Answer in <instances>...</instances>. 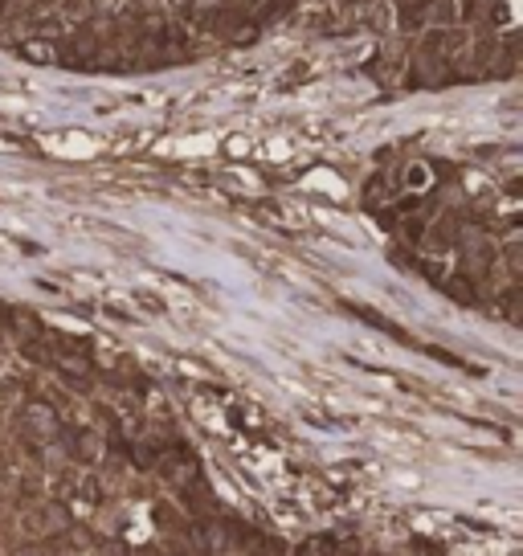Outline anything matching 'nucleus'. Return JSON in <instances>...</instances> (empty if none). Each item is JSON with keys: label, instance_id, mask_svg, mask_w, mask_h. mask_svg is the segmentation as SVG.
Instances as JSON below:
<instances>
[{"label": "nucleus", "instance_id": "obj_1", "mask_svg": "<svg viewBox=\"0 0 523 556\" xmlns=\"http://www.w3.org/2000/svg\"><path fill=\"white\" fill-rule=\"evenodd\" d=\"M25 425H29V434H33L37 442L62 438V421L53 414V405H45V401H29V405H25Z\"/></svg>", "mask_w": 523, "mask_h": 556}, {"label": "nucleus", "instance_id": "obj_2", "mask_svg": "<svg viewBox=\"0 0 523 556\" xmlns=\"http://www.w3.org/2000/svg\"><path fill=\"white\" fill-rule=\"evenodd\" d=\"M70 454H74L78 463H94V458L102 454L98 429H74V434H70Z\"/></svg>", "mask_w": 523, "mask_h": 556}, {"label": "nucleus", "instance_id": "obj_3", "mask_svg": "<svg viewBox=\"0 0 523 556\" xmlns=\"http://www.w3.org/2000/svg\"><path fill=\"white\" fill-rule=\"evenodd\" d=\"M42 515H45V519L37 523V532H42V536H57V532H66V528H70V515H66L62 503H49Z\"/></svg>", "mask_w": 523, "mask_h": 556}, {"label": "nucleus", "instance_id": "obj_4", "mask_svg": "<svg viewBox=\"0 0 523 556\" xmlns=\"http://www.w3.org/2000/svg\"><path fill=\"white\" fill-rule=\"evenodd\" d=\"M430 21V4H421V0H409L405 8H401V25L405 29H421Z\"/></svg>", "mask_w": 523, "mask_h": 556}, {"label": "nucleus", "instance_id": "obj_5", "mask_svg": "<svg viewBox=\"0 0 523 556\" xmlns=\"http://www.w3.org/2000/svg\"><path fill=\"white\" fill-rule=\"evenodd\" d=\"M446 290L458 299V303H475V290H470V278H450L446 282Z\"/></svg>", "mask_w": 523, "mask_h": 556}, {"label": "nucleus", "instance_id": "obj_6", "mask_svg": "<svg viewBox=\"0 0 523 556\" xmlns=\"http://www.w3.org/2000/svg\"><path fill=\"white\" fill-rule=\"evenodd\" d=\"M21 57H33V62H49V57H53V49L42 46V41H29V46H21Z\"/></svg>", "mask_w": 523, "mask_h": 556}, {"label": "nucleus", "instance_id": "obj_7", "mask_svg": "<svg viewBox=\"0 0 523 556\" xmlns=\"http://www.w3.org/2000/svg\"><path fill=\"white\" fill-rule=\"evenodd\" d=\"M135 466H143V470H147V466H156V446H147V442H143V446H135Z\"/></svg>", "mask_w": 523, "mask_h": 556}, {"label": "nucleus", "instance_id": "obj_8", "mask_svg": "<svg viewBox=\"0 0 523 556\" xmlns=\"http://www.w3.org/2000/svg\"><path fill=\"white\" fill-rule=\"evenodd\" d=\"M413 553L417 556H441V548H437V544H425V540H413Z\"/></svg>", "mask_w": 523, "mask_h": 556}, {"label": "nucleus", "instance_id": "obj_9", "mask_svg": "<svg viewBox=\"0 0 523 556\" xmlns=\"http://www.w3.org/2000/svg\"><path fill=\"white\" fill-rule=\"evenodd\" d=\"M143 29H147V33H164L168 25H164V17H143Z\"/></svg>", "mask_w": 523, "mask_h": 556}, {"label": "nucleus", "instance_id": "obj_10", "mask_svg": "<svg viewBox=\"0 0 523 556\" xmlns=\"http://www.w3.org/2000/svg\"><path fill=\"white\" fill-rule=\"evenodd\" d=\"M102 556H127V553H123V544H107V548H102Z\"/></svg>", "mask_w": 523, "mask_h": 556}, {"label": "nucleus", "instance_id": "obj_11", "mask_svg": "<svg viewBox=\"0 0 523 556\" xmlns=\"http://www.w3.org/2000/svg\"><path fill=\"white\" fill-rule=\"evenodd\" d=\"M196 4H201V8H217L221 0H196Z\"/></svg>", "mask_w": 523, "mask_h": 556}, {"label": "nucleus", "instance_id": "obj_12", "mask_svg": "<svg viewBox=\"0 0 523 556\" xmlns=\"http://www.w3.org/2000/svg\"><path fill=\"white\" fill-rule=\"evenodd\" d=\"M21 556H29V553H21Z\"/></svg>", "mask_w": 523, "mask_h": 556}]
</instances>
